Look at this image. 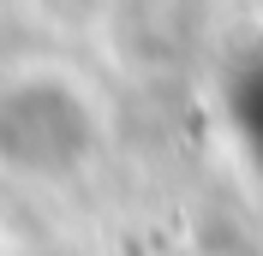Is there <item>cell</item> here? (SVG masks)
I'll return each mask as SVG.
<instances>
[{
	"mask_svg": "<svg viewBox=\"0 0 263 256\" xmlns=\"http://www.w3.org/2000/svg\"><path fill=\"white\" fill-rule=\"evenodd\" d=\"M239 113H246V131H251V143L263 149V60L251 66V78L239 83Z\"/></svg>",
	"mask_w": 263,
	"mask_h": 256,
	"instance_id": "6da1fadb",
	"label": "cell"
}]
</instances>
